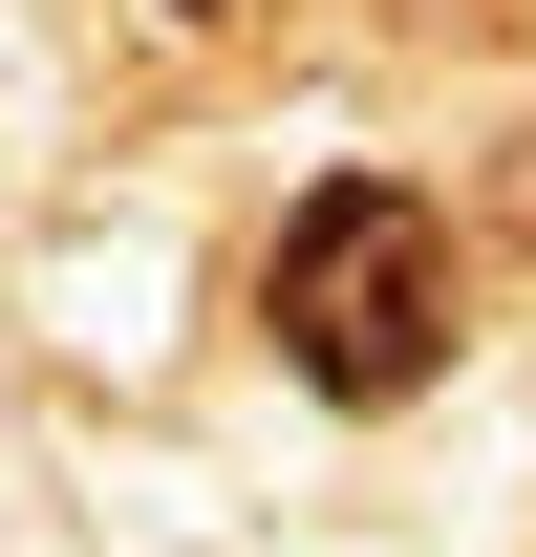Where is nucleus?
<instances>
[{
	"label": "nucleus",
	"mask_w": 536,
	"mask_h": 557,
	"mask_svg": "<svg viewBox=\"0 0 536 557\" xmlns=\"http://www.w3.org/2000/svg\"><path fill=\"white\" fill-rule=\"evenodd\" d=\"M172 22H236V0H172Z\"/></svg>",
	"instance_id": "nucleus-2"
},
{
	"label": "nucleus",
	"mask_w": 536,
	"mask_h": 557,
	"mask_svg": "<svg viewBox=\"0 0 536 557\" xmlns=\"http://www.w3.org/2000/svg\"><path fill=\"white\" fill-rule=\"evenodd\" d=\"M258 322H279V364L322 386V408H407V386H451V214L429 194H387V172H343V194H301L279 214V258H258Z\"/></svg>",
	"instance_id": "nucleus-1"
}]
</instances>
